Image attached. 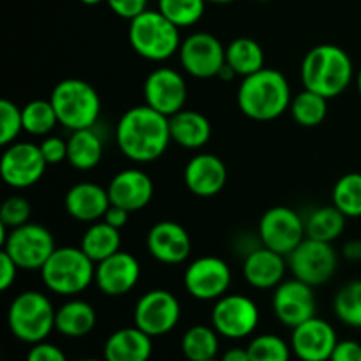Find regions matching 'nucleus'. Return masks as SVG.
I'll list each match as a JSON object with an SVG mask.
<instances>
[{
    "instance_id": "obj_1",
    "label": "nucleus",
    "mask_w": 361,
    "mask_h": 361,
    "mask_svg": "<svg viewBox=\"0 0 361 361\" xmlns=\"http://www.w3.org/2000/svg\"><path fill=\"white\" fill-rule=\"evenodd\" d=\"M115 137L120 152L140 164L157 161L173 141L168 116L148 104L127 109L116 123Z\"/></svg>"
},
{
    "instance_id": "obj_2",
    "label": "nucleus",
    "mask_w": 361,
    "mask_h": 361,
    "mask_svg": "<svg viewBox=\"0 0 361 361\" xmlns=\"http://www.w3.org/2000/svg\"><path fill=\"white\" fill-rule=\"evenodd\" d=\"M240 109L256 122H270L284 115L291 106V87L281 71L263 67L243 78L236 95Z\"/></svg>"
},
{
    "instance_id": "obj_3",
    "label": "nucleus",
    "mask_w": 361,
    "mask_h": 361,
    "mask_svg": "<svg viewBox=\"0 0 361 361\" xmlns=\"http://www.w3.org/2000/svg\"><path fill=\"white\" fill-rule=\"evenodd\" d=\"M300 74L307 90L316 92L326 99H335L348 90L355 69L351 56L341 46L319 44L309 49L303 56Z\"/></svg>"
},
{
    "instance_id": "obj_4",
    "label": "nucleus",
    "mask_w": 361,
    "mask_h": 361,
    "mask_svg": "<svg viewBox=\"0 0 361 361\" xmlns=\"http://www.w3.org/2000/svg\"><path fill=\"white\" fill-rule=\"evenodd\" d=\"M129 42L134 51L150 62H164L180 51V28L161 11H145L130 20Z\"/></svg>"
},
{
    "instance_id": "obj_5",
    "label": "nucleus",
    "mask_w": 361,
    "mask_h": 361,
    "mask_svg": "<svg viewBox=\"0 0 361 361\" xmlns=\"http://www.w3.org/2000/svg\"><path fill=\"white\" fill-rule=\"evenodd\" d=\"M59 123L73 130L90 129L101 115V97L90 83L78 78L62 80L49 95Z\"/></svg>"
},
{
    "instance_id": "obj_6",
    "label": "nucleus",
    "mask_w": 361,
    "mask_h": 361,
    "mask_svg": "<svg viewBox=\"0 0 361 361\" xmlns=\"http://www.w3.org/2000/svg\"><path fill=\"white\" fill-rule=\"evenodd\" d=\"M42 282L60 296H76L95 282V263L81 247H59L41 268Z\"/></svg>"
},
{
    "instance_id": "obj_7",
    "label": "nucleus",
    "mask_w": 361,
    "mask_h": 361,
    "mask_svg": "<svg viewBox=\"0 0 361 361\" xmlns=\"http://www.w3.org/2000/svg\"><path fill=\"white\" fill-rule=\"evenodd\" d=\"M56 310L46 295L39 291H23L11 302L7 310V324L18 341L37 344L48 338L55 330Z\"/></svg>"
},
{
    "instance_id": "obj_8",
    "label": "nucleus",
    "mask_w": 361,
    "mask_h": 361,
    "mask_svg": "<svg viewBox=\"0 0 361 361\" xmlns=\"http://www.w3.org/2000/svg\"><path fill=\"white\" fill-rule=\"evenodd\" d=\"M55 249L51 233L44 226L34 222L9 229L6 242L2 243V250L11 256L18 268L30 271L41 270Z\"/></svg>"
},
{
    "instance_id": "obj_9",
    "label": "nucleus",
    "mask_w": 361,
    "mask_h": 361,
    "mask_svg": "<svg viewBox=\"0 0 361 361\" xmlns=\"http://www.w3.org/2000/svg\"><path fill=\"white\" fill-rule=\"evenodd\" d=\"M288 267L295 279L316 288L326 284L334 277L338 267V256L331 243L305 238L288 256Z\"/></svg>"
},
{
    "instance_id": "obj_10",
    "label": "nucleus",
    "mask_w": 361,
    "mask_h": 361,
    "mask_svg": "<svg viewBox=\"0 0 361 361\" xmlns=\"http://www.w3.org/2000/svg\"><path fill=\"white\" fill-rule=\"evenodd\" d=\"M259 324V309L256 302L243 295H224L215 300L212 309V326L219 335L240 341L256 331Z\"/></svg>"
},
{
    "instance_id": "obj_11",
    "label": "nucleus",
    "mask_w": 361,
    "mask_h": 361,
    "mask_svg": "<svg viewBox=\"0 0 361 361\" xmlns=\"http://www.w3.org/2000/svg\"><path fill=\"white\" fill-rule=\"evenodd\" d=\"M257 231L264 247L286 257L307 238L305 221L289 207H274L264 212Z\"/></svg>"
},
{
    "instance_id": "obj_12",
    "label": "nucleus",
    "mask_w": 361,
    "mask_h": 361,
    "mask_svg": "<svg viewBox=\"0 0 361 361\" xmlns=\"http://www.w3.org/2000/svg\"><path fill=\"white\" fill-rule=\"evenodd\" d=\"M180 314V302L173 293L166 289H152L145 293L134 307V326L152 338L162 337L178 324Z\"/></svg>"
},
{
    "instance_id": "obj_13",
    "label": "nucleus",
    "mask_w": 361,
    "mask_h": 361,
    "mask_svg": "<svg viewBox=\"0 0 361 361\" xmlns=\"http://www.w3.org/2000/svg\"><path fill=\"white\" fill-rule=\"evenodd\" d=\"M180 63L192 78H217L226 63V48L214 34L196 32L185 37L180 46Z\"/></svg>"
},
{
    "instance_id": "obj_14",
    "label": "nucleus",
    "mask_w": 361,
    "mask_h": 361,
    "mask_svg": "<svg viewBox=\"0 0 361 361\" xmlns=\"http://www.w3.org/2000/svg\"><path fill=\"white\" fill-rule=\"evenodd\" d=\"M46 166L48 162L42 157L39 145L14 141L7 145L0 159V175L13 189H27L44 176Z\"/></svg>"
},
{
    "instance_id": "obj_15",
    "label": "nucleus",
    "mask_w": 361,
    "mask_h": 361,
    "mask_svg": "<svg viewBox=\"0 0 361 361\" xmlns=\"http://www.w3.org/2000/svg\"><path fill=\"white\" fill-rule=\"evenodd\" d=\"M231 270L224 259L215 256H203L192 261L183 275V284L192 298L201 302L219 300L231 286Z\"/></svg>"
},
{
    "instance_id": "obj_16",
    "label": "nucleus",
    "mask_w": 361,
    "mask_h": 361,
    "mask_svg": "<svg viewBox=\"0 0 361 361\" xmlns=\"http://www.w3.org/2000/svg\"><path fill=\"white\" fill-rule=\"evenodd\" d=\"M143 95L145 104L169 118L185 108L187 83L178 71L159 67L145 80Z\"/></svg>"
},
{
    "instance_id": "obj_17",
    "label": "nucleus",
    "mask_w": 361,
    "mask_h": 361,
    "mask_svg": "<svg viewBox=\"0 0 361 361\" xmlns=\"http://www.w3.org/2000/svg\"><path fill=\"white\" fill-rule=\"evenodd\" d=\"M271 303H274L275 317L289 328H296L316 316V296L312 286L298 279L279 284L275 288Z\"/></svg>"
},
{
    "instance_id": "obj_18",
    "label": "nucleus",
    "mask_w": 361,
    "mask_h": 361,
    "mask_svg": "<svg viewBox=\"0 0 361 361\" xmlns=\"http://www.w3.org/2000/svg\"><path fill=\"white\" fill-rule=\"evenodd\" d=\"M337 342L335 328L316 316L293 328L291 349L302 361H330Z\"/></svg>"
},
{
    "instance_id": "obj_19",
    "label": "nucleus",
    "mask_w": 361,
    "mask_h": 361,
    "mask_svg": "<svg viewBox=\"0 0 361 361\" xmlns=\"http://www.w3.org/2000/svg\"><path fill=\"white\" fill-rule=\"evenodd\" d=\"M141 267L136 257L118 250L108 259L95 264V284L106 296H123L136 288Z\"/></svg>"
},
{
    "instance_id": "obj_20",
    "label": "nucleus",
    "mask_w": 361,
    "mask_h": 361,
    "mask_svg": "<svg viewBox=\"0 0 361 361\" xmlns=\"http://www.w3.org/2000/svg\"><path fill=\"white\" fill-rule=\"evenodd\" d=\"M147 249L162 264H180L189 257L192 243L187 229L175 221H161L147 235Z\"/></svg>"
},
{
    "instance_id": "obj_21",
    "label": "nucleus",
    "mask_w": 361,
    "mask_h": 361,
    "mask_svg": "<svg viewBox=\"0 0 361 361\" xmlns=\"http://www.w3.org/2000/svg\"><path fill=\"white\" fill-rule=\"evenodd\" d=\"M183 182L194 196L214 197L226 187L228 168L217 155L197 154L187 162Z\"/></svg>"
},
{
    "instance_id": "obj_22",
    "label": "nucleus",
    "mask_w": 361,
    "mask_h": 361,
    "mask_svg": "<svg viewBox=\"0 0 361 361\" xmlns=\"http://www.w3.org/2000/svg\"><path fill=\"white\" fill-rule=\"evenodd\" d=\"M111 204L126 208L127 212H140L154 197V182L145 171L136 168L116 173L108 185Z\"/></svg>"
},
{
    "instance_id": "obj_23",
    "label": "nucleus",
    "mask_w": 361,
    "mask_h": 361,
    "mask_svg": "<svg viewBox=\"0 0 361 361\" xmlns=\"http://www.w3.org/2000/svg\"><path fill=\"white\" fill-rule=\"evenodd\" d=\"M286 256L268 249L259 247L256 250H250L243 261V277L249 282V286L256 289H274L284 282L288 263Z\"/></svg>"
},
{
    "instance_id": "obj_24",
    "label": "nucleus",
    "mask_w": 361,
    "mask_h": 361,
    "mask_svg": "<svg viewBox=\"0 0 361 361\" xmlns=\"http://www.w3.org/2000/svg\"><path fill=\"white\" fill-rule=\"evenodd\" d=\"M66 212L80 222H97L111 207L108 189L97 183L83 182L71 187L63 200Z\"/></svg>"
},
{
    "instance_id": "obj_25",
    "label": "nucleus",
    "mask_w": 361,
    "mask_h": 361,
    "mask_svg": "<svg viewBox=\"0 0 361 361\" xmlns=\"http://www.w3.org/2000/svg\"><path fill=\"white\" fill-rule=\"evenodd\" d=\"M154 351L150 335L137 326L120 328L104 344L106 361H148Z\"/></svg>"
},
{
    "instance_id": "obj_26",
    "label": "nucleus",
    "mask_w": 361,
    "mask_h": 361,
    "mask_svg": "<svg viewBox=\"0 0 361 361\" xmlns=\"http://www.w3.org/2000/svg\"><path fill=\"white\" fill-rule=\"evenodd\" d=\"M169 133L176 145L189 150L203 148L212 137V123L203 113L185 109L169 116Z\"/></svg>"
},
{
    "instance_id": "obj_27",
    "label": "nucleus",
    "mask_w": 361,
    "mask_h": 361,
    "mask_svg": "<svg viewBox=\"0 0 361 361\" xmlns=\"http://www.w3.org/2000/svg\"><path fill=\"white\" fill-rule=\"evenodd\" d=\"M95 323H97V314L94 307L83 300H69L56 310L55 330L63 337H87L95 328Z\"/></svg>"
},
{
    "instance_id": "obj_28",
    "label": "nucleus",
    "mask_w": 361,
    "mask_h": 361,
    "mask_svg": "<svg viewBox=\"0 0 361 361\" xmlns=\"http://www.w3.org/2000/svg\"><path fill=\"white\" fill-rule=\"evenodd\" d=\"M102 140L94 127L73 130L67 140V161L74 169L90 171L97 168L102 159Z\"/></svg>"
},
{
    "instance_id": "obj_29",
    "label": "nucleus",
    "mask_w": 361,
    "mask_h": 361,
    "mask_svg": "<svg viewBox=\"0 0 361 361\" xmlns=\"http://www.w3.org/2000/svg\"><path fill=\"white\" fill-rule=\"evenodd\" d=\"M120 243H122L120 229L113 228L108 222L99 221L92 222L90 228L83 233L80 247L83 249V252L97 264L101 263V261L108 259L113 254L118 252Z\"/></svg>"
},
{
    "instance_id": "obj_30",
    "label": "nucleus",
    "mask_w": 361,
    "mask_h": 361,
    "mask_svg": "<svg viewBox=\"0 0 361 361\" xmlns=\"http://www.w3.org/2000/svg\"><path fill=\"white\" fill-rule=\"evenodd\" d=\"M226 63L236 76L247 78L264 67V53L259 42L250 37H236L226 46Z\"/></svg>"
},
{
    "instance_id": "obj_31",
    "label": "nucleus",
    "mask_w": 361,
    "mask_h": 361,
    "mask_svg": "<svg viewBox=\"0 0 361 361\" xmlns=\"http://www.w3.org/2000/svg\"><path fill=\"white\" fill-rule=\"evenodd\" d=\"M345 215L335 204L316 208L305 219L307 238L319 240V242H335L345 229Z\"/></svg>"
},
{
    "instance_id": "obj_32",
    "label": "nucleus",
    "mask_w": 361,
    "mask_h": 361,
    "mask_svg": "<svg viewBox=\"0 0 361 361\" xmlns=\"http://www.w3.org/2000/svg\"><path fill=\"white\" fill-rule=\"evenodd\" d=\"M182 353L189 361L215 360L219 353V334L214 326L196 324L182 337Z\"/></svg>"
},
{
    "instance_id": "obj_33",
    "label": "nucleus",
    "mask_w": 361,
    "mask_h": 361,
    "mask_svg": "<svg viewBox=\"0 0 361 361\" xmlns=\"http://www.w3.org/2000/svg\"><path fill=\"white\" fill-rule=\"evenodd\" d=\"M289 111L302 127H317L328 115V99L305 88L293 97Z\"/></svg>"
},
{
    "instance_id": "obj_34",
    "label": "nucleus",
    "mask_w": 361,
    "mask_h": 361,
    "mask_svg": "<svg viewBox=\"0 0 361 361\" xmlns=\"http://www.w3.org/2000/svg\"><path fill=\"white\" fill-rule=\"evenodd\" d=\"M21 116H23V130L32 136H46L59 123V116L49 99L48 101H42V99L30 101L21 108Z\"/></svg>"
},
{
    "instance_id": "obj_35",
    "label": "nucleus",
    "mask_w": 361,
    "mask_h": 361,
    "mask_svg": "<svg viewBox=\"0 0 361 361\" xmlns=\"http://www.w3.org/2000/svg\"><path fill=\"white\" fill-rule=\"evenodd\" d=\"M331 201L345 217H361V173H348L334 185Z\"/></svg>"
},
{
    "instance_id": "obj_36",
    "label": "nucleus",
    "mask_w": 361,
    "mask_h": 361,
    "mask_svg": "<svg viewBox=\"0 0 361 361\" xmlns=\"http://www.w3.org/2000/svg\"><path fill=\"white\" fill-rule=\"evenodd\" d=\"M207 0H159V11L178 28H189L203 18Z\"/></svg>"
},
{
    "instance_id": "obj_37",
    "label": "nucleus",
    "mask_w": 361,
    "mask_h": 361,
    "mask_svg": "<svg viewBox=\"0 0 361 361\" xmlns=\"http://www.w3.org/2000/svg\"><path fill=\"white\" fill-rule=\"evenodd\" d=\"M335 316L351 328H361V281L345 284L335 295Z\"/></svg>"
},
{
    "instance_id": "obj_38",
    "label": "nucleus",
    "mask_w": 361,
    "mask_h": 361,
    "mask_svg": "<svg viewBox=\"0 0 361 361\" xmlns=\"http://www.w3.org/2000/svg\"><path fill=\"white\" fill-rule=\"evenodd\" d=\"M250 361H289L291 360V344L281 338L279 335L264 334L252 338L249 345Z\"/></svg>"
},
{
    "instance_id": "obj_39",
    "label": "nucleus",
    "mask_w": 361,
    "mask_h": 361,
    "mask_svg": "<svg viewBox=\"0 0 361 361\" xmlns=\"http://www.w3.org/2000/svg\"><path fill=\"white\" fill-rule=\"evenodd\" d=\"M23 130V116L21 108H18L9 99L0 101V145L14 143L20 133Z\"/></svg>"
},
{
    "instance_id": "obj_40",
    "label": "nucleus",
    "mask_w": 361,
    "mask_h": 361,
    "mask_svg": "<svg viewBox=\"0 0 361 361\" xmlns=\"http://www.w3.org/2000/svg\"><path fill=\"white\" fill-rule=\"evenodd\" d=\"M30 214L32 207L25 197L11 196L4 201L2 208H0V224L9 229L20 228V226L28 224Z\"/></svg>"
},
{
    "instance_id": "obj_41",
    "label": "nucleus",
    "mask_w": 361,
    "mask_h": 361,
    "mask_svg": "<svg viewBox=\"0 0 361 361\" xmlns=\"http://www.w3.org/2000/svg\"><path fill=\"white\" fill-rule=\"evenodd\" d=\"M39 148H41L42 157L48 164H59V162L67 161V141H63L62 137H44Z\"/></svg>"
},
{
    "instance_id": "obj_42",
    "label": "nucleus",
    "mask_w": 361,
    "mask_h": 361,
    "mask_svg": "<svg viewBox=\"0 0 361 361\" xmlns=\"http://www.w3.org/2000/svg\"><path fill=\"white\" fill-rule=\"evenodd\" d=\"M109 9L123 20H134L147 11L148 0H106Z\"/></svg>"
},
{
    "instance_id": "obj_43",
    "label": "nucleus",
    "mask_w": 361,
    "mask_h": 361,
    "mask_svg": "<svg viewBox=\"0 0 361 361\" xmlns=\"http://www.w3.org/2000/svg\"><path fill=\"white\" fill-rule=\"evenodd\" d=\"M27 361H67V356L55 344L42 341L32 345L27 355Z\"/></svg>"
},
{
    "instance_id": "obj_44",
    "label": "nucleus",
    "mask_w": 361,
    "mask_h": 361,
    "mask_svg": "<svg viewBox=\"0 0 361 361\" xmlns=\"http://www.w3.org/2000/svg\"><path fill=\"white\" fill-rule=\"evenodd\" d=\"M330 361H361V344L356 341H338Z\"/></svg>"
},
{
    "instance_id": "obj_45",
    "label": "nucleus",
    "mask_w": 361,
    "mask_h": 361,
    "mask_svg": "<svg viewBox=\"0 0 361 361\" xmlns=\"http://www.w3.org/2000/svg\"><path fill=\"white\" fill-rule=\"evenodd\" d=\"M18 270H20L18 264L2 250V254H0V289L2 291H7L14 284Z\"/></svg>"
},
{
    "instance_id": "obj_46",
    "label": "nucleus",
    "mask_w": 361,
    "mask_h": 361,
    "mask_svg": "<svg viewBox=\"0 0 361 361\" xmlns=\"http://www.w3.org/2000/svg\"><path fill=\"white\" fill-rule=\"evenodd\" d=\"M129 215H130V212H127L126 208H120V207H116V204H111V207L108 208V212L104 214V217H102V221L108 222V224H111L113 228L122 229L123 226L129 222Z\"/></svg>"
},
{
    "instance_id": "obj_47",
    "label": "nucleus",
    "mask_w": 361,
    "mask_h": 361,
    "mask_svg": "<svg viewBox=\"0 0 361 361\" xmlns=\"http://www.w3.org/2000/svg\"><path fill=\"white\" fill-rule=\"evenodd\" d=\"M342 254L349 261H361V240H349L342 247Z\"/></svg>"
},
{
    "instance_id": "obj_48",
    "label": "nucleus",
    "mask_w": 361,
    "mask_h": 361,
    "mask_svg": "<svg viewBox=\"0 0 361 361\" xmlns=\"http://www.w3.org/2000/svg\"><path fill=\"white\" fill-rule=\"evenodd\" d=\"M221 361H250L247 348H231L222 355Z\"/></svg>"
},
{
    "instance_id": "obj_49",
    "label": "nucleus",
    "mask_w": 361,
    "mask_h": 361,
    "mask_svg": "<svg viewBox=\"0 0 361 361\" xmlns=\"http://www.w3.org/2000/svg\"><path fill=\"white\" fill-rule=\"evenodd\" d=\"M217 78H221V80H226V81H231L233 78H236V73L228 66V63H224V67H222Z\"/></svg>"
},
{
    "instance_id": "obj_50",
    "label": "nucleus",
    "mask_w": 361,
    "mask_h": 361,
    "mask_svg": "<svg viewBox=\"0 0 361 361\" xmlns=\"http://www.w3.org/2000/svg\"><path fill=\"white\" fill-rule=\"evenodd\" d=\"M81 4H85V6H99V4L106 2V0H80Z\"/></svg>"
},
{
    "instance_id": "obj_51",
    "label": "nucleus",
    "mask_w": 361,
    "mask_h": 361,
    "mask_svg": "<svg viewBox=\"0 0 361 361\" xmlns=\"http://www.w3.org/2000/svg\"><path fill=\"white\" fill-rule=\"evenodd\" d=\"M356 87H358V94H360V97H361V67H360L358 76H356Z\"/></svg>"
},
{
    "instance_id": "obj_52",
    "label": "nucleus",
    "mask_w": 361,
    "mask_h": 361,
    "mask_svg": "<svg viewBox=\"0 0 361 361\" xmlns=\"http://www.w3.org/2000/svg\"><path fill=\"white\" fill-rule=\"evenodd\" d=\"M207 2H210V4H231V2H235V0H207Z\"/></svg>"
},
{
    "instance_id": "obj_53",
    "label": "nucleus",
    "mask_w": 361,
    "mask_h": 361,
    "mask_svg": "<svg viewBox=\"0 0 361 361\" xmlns=\"http://www.w3.org/2000/svg\"><path fill=\"white\" fill-rule=\"evenodd\" d=\"M78 361H106V360H97V358H85V360H78Z\"/></svg>"
},
{
    "instance_id": "obj_54",
    "label": "nucleus",
    "mask_w": 361,
    "mask_h": 361,
    "mask_svg": "<svg viewBox=\"0 0 361 361\" xmlns=\"http://www.w3.org/2000/svg\"><path fill=\"white\" fill-rule=\"evenodd\" d=\"M257 2H270V0H257Z\"/></svg>"
},
{
    "instance_id": "obj_55",
    "label": "nucleus",
    "mask_w": 361,
    "mask_h": 361,
    "mask_svg": "<svg viewBox=\"0 0 361 361\" xmlns=\"http://www.w3.org/2000/svg\"><path fill=\"white\" fill-rule=\"evenodd\" d=\"M208 361H217V360H208Z\"/></svg>"
},
{
    "instance_id": "obj_56",
    "label": "nucleus",
    "mask_w": 361,
    "mask_h": 361,
    "mask_svg": "<svg viewBox=\"0 0 361 361\" xmlns=\"http://www.w3.org/2000/svg\"><path fill=\"white\" fill-rule=\"evenodd\" d=\"M157 2H159V0H157Z\"/></svg>"
}]
</instances>
